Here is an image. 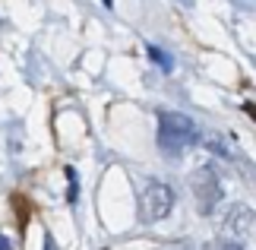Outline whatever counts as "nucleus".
<instances>
[{"mask_svg":"<svg viewBox=\"0 0 256 250\" xmlns=\"http://www.w3.org/2000/svg\"><path fill=\"white\" fill-rule=\"evenodd\" d=\"M193 143H200V127L193 124V117H186L180 111H162L158 114V149H162V155L177 158Z\"/></svg>","mask_w":256,"mask_h":250,"instance_id":"f257e3e1","label":"nucleus"},{"mask_svg":"<svg viewBox=\"0 0 256 250\" xmlns=\"http://www.w3.org/2000/svg\"><path fill=\"white\" fill-rule=\"evenodd\" d=\"M190 190H193V196H196V209H200V215H212L215 206H218L222 196H224L222 177L209 165L196 168V171L190 174Z\"/></svg>","mask_w":256,"mask_h":250,"instance_id":"f03ea898","label":"nucleus"},{"mask_svg":"<svg viewBox=\"0 0 256 250\" xmlns=\"http://www.w3.org/2000/svg\"><path fill=\"white\" fill-rule=\"evenodd\" d=\"M171 206H174V190L162 181H152V184H146L142 196H140V218L142 222H162L171 212Z\"/></svg>","mask_w":256,"mask_h":250,"instance_id":"7ed1b4c3","label":"nucleus"},{"mask_svg":"<svg viewBox=\"0 0 256 250\" xmlns=\"http://www.w3.org/2000/svg\"><path fill=\"white\" fill-rule=\"evenodd\" d=\"M253 225H256V218L247 206H234L228 212V218H224V231H231L234 237H247L253 231Z\"/></svg>","mask_w":256,"mask_h":250,"instance_id":"20e7f679","label":"nucleus"},{"mask_svg":"<svg viewBox=\"0 0 256 250\" xmlns=\"http://www.w3.org/2000/svg\"><path fill=\"white\" fill-rule=\"evenodd\" d=\"M200 146L209 149V152L218 155V158H238V149L228 143V136L215 133V130H200Z\"/></svg>","mask_w":256,"mask_h":250,"instance_id":"39448f33","label":"nucleus"},{"mask_svg":"<svg viewBox=\"0 0 256 250\" xmlns=\"http://www.w3.org/2000/svg\"><path fill=\"white\" fill-rule=\"evenodd\" d=\"M146 54H149V61H155V64H158V67L164 70V73H168V70H171V57L164 54L162 48H155V45H149V48H146Z\"/></svg>","mask_w":256,"mask_h":250,"instance_id":"423d86ee","label":"nucleus"},{"mask_svg":"<svg viewBox=\"0 0 256 250\" xmlns=\"http://www.w3.org/2000/svg\"><path fill=\"white\" fill-rule=\"evenodd\" d=\"M66 177H70V193H66V199L76 203V196H80V184H76V171H73V168H66Z\"/></svg>","mask_w":256,"mask_h":250,"instance_id":"0eeeda50","label":"nucleus"},{"mask_svg":"<svg viewBox=\"0 0 256 250\" xmlns=\"http://www.w3.org/2000/svg\"><path fill=\"white\" fill-rule=\"evenodd\" d=\"M209 250H244V247H240L238 241H212Z\"/></svg>","mask_w":256,"mask_h":250,"instance_id":"6e6552de","label":"nucleus"},{"mask_svg":"<svg viewBox=\"0 0 256 250\" xmlns=\"http://www.w3.org/2000/svg\"><path fill=\"white\" fill-rule=\"evenodd\" d=\"M0 250H13V241H10L6 234H0Z\"/></svg>","mask_w":256,"mask_h":250,"instance_id":"1a4fd4ad","label":"nucleus"},{"mask_svg":"<svg viewBox=\"0 0 256 250\" xmlns=\"http://www.w3.org/2000/svg\"><path fill=\"white\" fill-rule=\"evenodd\" d=\"M244 111H247V114L253 117V121H256V105H253V102H247V105H244Z\"/></svg>","mask_w":256,"mask_h":250,"instance_id":"9d476101","label":"nucleus"},{"mask_svg":"<svg viewBox=\"0 0 256 250\" xmlns=\"http://www.w3.org/2000/svg\"><path fill=\"white\" fill-rule=\"evenodd\" d=\"M44 250H57V247H54V241H51V237H48V241H44Z\"/></svg>","mask_w":256,"mask_h":250,"instance_id":"9b49d317","label":"nucleus"},{"mask_svg":"<svg viewBox=\"0 0 256 250\" xmlns=\"http://www.w3.org/2000/svg\"><path fill=\"white\" fill-rule=\"evenodd\" d=\"M104 7H114V0H104Z\"/></svg>","mask_w":256,"mask_h":250,"instance_id":"f8f14e48","label":"nucleus"}]
</instances>
